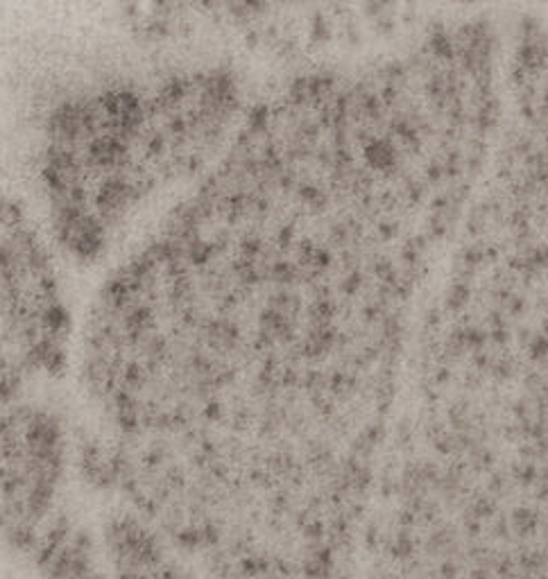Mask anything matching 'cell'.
<instances>
[{
	"mask_svg": "<svg viewBox=\"0 0 548 579\" xmlns=\"http://www.w3.org/2000/svg\"><path fill=\"white\" fill-rule=\"evenodd\" d=\"M71 437L53 410L12 401L0 412V543L30 550L59 514Z\"/></svg>",
	"mask_w": 548,
	"mask_h": 579,
	"instance_id": "6da1fadb",
	"label": "cell"
}]
</instances>
